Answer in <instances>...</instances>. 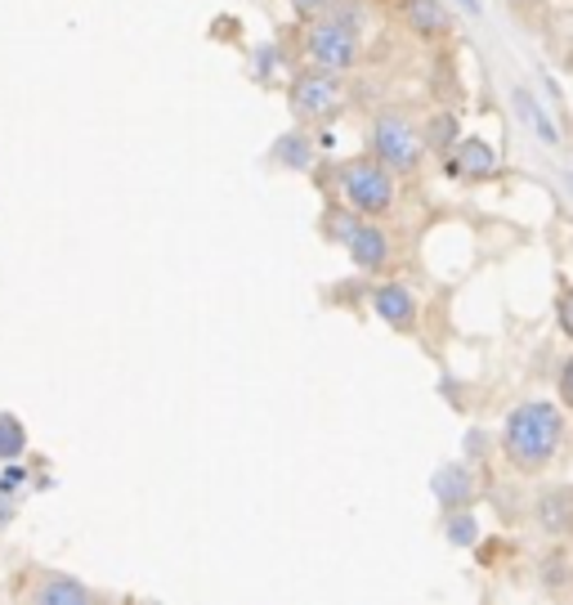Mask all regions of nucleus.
<instances>
[{
    "label": "nucleus",
    "instance_id": "obj_14",
    "mask_svg": "<svg viewBox=\"0 0 573 605\" xmlns=\"http://www.w3.org/2000/svg\"><path fill=\"white\" fill-rule=\"evenodd\" d=\"M515 104H519V113H524V121H529V126H534V130H538L542 139H556V126L547 121V113H542V108H538V104H534L529 95H524V90H515Z\"/></svg>",
    "mask_w": 573,
    "mask_h": 605
},
{
    "label": "nucleus",
    "instance_id": "obj_17",
    "mask_svg": "<svg viewBox=\"0 0 573 605\" xmlns=\"http://www.w3.org/2000/svg\"><path fill=\"white\" fill-rule=\"evenodd\" d=\"M354 229H359V224H354L346 211H331V216H327V234H331V238H350Z\"/></svg>",
    "mask_w": 573,
    "mask_h": 605
},
{
    "label": "nucleus",
    "instance_id": "obj_7",
    "mask_svg": "<svg viewBox=\"0 0 573 605\" xmlns=\"http://www.w3.org/2000/svg\"><path fill=\"white\" fill-rule=\"evenodd\" d=\"M493 166H498V158H493V149L484 144V139H466V144H457V162H453V171H466V175H493Z\"/></svg>",
    "mask_w": 573,
    "mask_h": 605
},
{
    "label": "nucleus",
    "instance_id": "obj_9",
    "mask_svg": "<svg viewBox=\"0 0 573 605\" xmlns=\"http://www.w3.org/2000/svg\"><path fill=\"white\" fill-rule=\"evenodd\" d=\"M350 252H354V260L363 265V269H376V265H386V238L376 234V229H354L350 234Z\"/></svg>",
    "mask_w": 573,
    "mask_h": 605
},
{
    "label": "nucleus",
    "instance_id": "obj_1",
    "mask_svg": "<svg viewBox=\"0 0 573 605\" xmlns=\"http://www.w3.org/2000/svg\"><path fill=\"white\" fill-rule=\"evenodd\" d=\"M560 435H564V422H560L556 404H542V399L519 404L511 412V422H506V453L515 457V467L538 472L560 449Z\"/></svg>",
    "mask_w": 573,
    "mask_h": 605
},
{
    "label": "nucleus",
    "instance_id": "obj_2",
    "mask_svg": "<svg viewBox=\"0 0 573 605\" xmlns=\"http://www.w3.org/2000/svg\"><path fill=\"white\" fill-rule=\"evenodd\" d=\"M341 189H346L354 211H386L395 198V184H390L386 166H376V162H350L341 171Z\"/></svg>",
    "mask_w": 573,
    "mask_h": 605
},
{
    "label": "nucleus",
    "instance_id": "obj_18",
    "mask_svg": "<svg viewBox=\"0 0 573 605\" xmlns=\"http://www.w3.org/2000/svg\"><path fill=\"white\" fill-rule=\"evenodd\" d=\"M292 5H296V14H305V19H318V14L331 5V0H292Z\"/></svg>",
    "mask_w": 573,
    "mask_h": 605
},
{
    "label": "nucleus",
    "instance_id": "obj_3",
    "mask_svg": "<svg viewBox=\"0 0 573 605\" xmlns=\"http://www.w3.org/2000/svg\"><path fill=\"white\" fill-rule=\"evenodd\" d=\"M376 158L390 171H412L421 162V139L412 135V126L399 113L376 117Z\"/></svg>",
    "mask_w": 573,
    "mask_h": 605
},
{
    "label": "nucleus",
    "instance_id": "obj_10",
    "mask_svg": "<svg viewBox=\"0 0 573 605\" xmlns=\"http://www.w3.org/2000/svg\"><path fill=\"white\" fill-rule=\"evenodd\" d=\"M435 498H440L444 507H461V502L470 498V472H461V467L440 472V476H435Z\"/></svg>",
    "mask_w": 573,
    "mask_h": 605
},
{
    "label": "nucleus",
    "instance_id": "obj_6",
    "mask_svg": "<svg viewBox=\"0 0 573 605\" xmlns=\"http://www.w3.org/2000/svg\"><path fill=\"white\" fill-rule=\"evenodd\" d=\"M569 511H573V493H569V489H551V493H542V502H538V521H542V530L564 534V530H569Z\"/></svg>",
    "mask_w": 573,
    "mask_h": 605
},
{
    "label": "nucleus",
    "instance_id": "obj_11",
    "mask_svg": "<svg viewBox=\"0 0 573 605\" xmlns=\"http://www.w3.org/2000/svg\"><path fill=\"white\" fill-rule=\"evenodd\" d=\"M408 19H412V27H417L421 36L448 27V19H444V10L435 5V0H408Z\"/></svg>",
    "mask_w": 573,
    "mask_h": 605
},
{
    "label": "nucleus",
    "instance_id": "obj_5",
    "mask_svg": "<svg viewBox=\"0 0 573 605\" xmlns=\"http://www.w3.org/2000/svg\"><path fill=\"white\" fill-rule=\"evenodd\" d=\"M337 100H341V85L331 81L327 72H309V77H301L292 85V108L301 117H327L331 108H337Z\"/></svg>",
    "mask_w": 573,
    "mask_h": 605
},
{
    "label": "nucleus",
    "instance_id": "obj_22",
    "mask_svg": "<svg viewBox=\"0 0 573 605\" xmlns=\"http://www.w3.org/2000/svg\"><path fill=\"white\" fill-rule=\"evenodd\" d=\"M0 521H5V502H0Z\"/></svg>",
    "mask_w": 573,
    "mask_h": 605
},
{
    "label": "nucleus",
    "instance_id": "obj_12",
    "mask_svg": "<svg viewBox=\"0 0 573 605\" xmlns=\"http://www.w3.org/2000/svg\"><path fill=\"white\" fill-rule=\"evenodd\" d=\"M36 601H45V605H81V601H90V592L81 583H72V579H55V583H45L36 592Z\"/></svg>",
    "mask_w": 573,
    "mask_h": 605
},
{
    "label": "nucleus",
    "instance_id": "obj_8",
    "mask_svg": "<svg viewBox=\"0 0 573 605\" xmlns=\"http://www.w3.org/2000/svg\"><path fill=\"white\" fill-rule=\"evenodd\" d=\"M376 310H381V318L386 323H395V328H412V296L404 292V288H381L376 292Z\"/></svg>",
    "mask_w": 573,
    "mask_h": 605
},
{
    "label": "nucleus",
    "instance_id": "obj_21",
    "mask_svg": "<svg viewBox=\"0 0 573 605\" xmlns=\"http://www.w3.org/2000/svg\"><path fill=\"white\" fill-rule=\"evenodd\" d=\"M461 5H466V10H480V0H461Z\"/></svg>",
    "mask_w": 573,
    "mask_h": 605
},
{
    "label": "nucleus",
    "instance_id": "obj_4",
    "mask_svg": "<svg viewBox=\"0 0 573 605\" xmlns=\"http://www.w3.org/2000/svg\"><path fill=\"white\" fill-rule=\"evenodd\" d=\"M305 50L323 63V68H350L354 55H359V40L350 27L341 23H318L309 36H305Z\"/></svg>",
    "mask_w": 573,
    "mask_h": 605
},
{
    "label": "nucleus",
    "instance_id": "obj_15",
    "mask_svg": "<svg viewBox=\"0 0 573 605\" xmlns=\"http://www.w3.org/2000/svg\"><path fill=\"white\" fill-rule=\"evenodd\" d=\"M278 162H286V166H309V144H305L301 135L278 139Z\"/></svg>",
    "mask_w": 573,
    "mask_h": 605
},
{
    "label": "nucleus",
    "instance_id": "obj_19",
    "mask_svg": "<svg viewBox=\"0 0 573 605\" xmlns=\"http://www.w3.org/2000/svg\"><path fill=\"white\" fill-rule=\"evenodd\" d=\"M430 139H435V144H448V139H453V121H448V117H440V126L430 130Z\"/></svg>",
    "mask_w": 573,
    "mask_h": 605
},
{
    "label": "nucleus",
    "instance_id": "obj_16",
    "mask_svg": "<svg viewBox=\"0 0 573 605\" xmlns=\"http://www.w3.org/2000/svg\"><path fill=\"white\" fill-rule=\"evenodd\" d=\"M448 538H453L457 547H470V543H475V521H470V516H461V511H457V516L448 521Z\"/></svg>",
    "mask_w": 573,
    "mask_h": 605
},
{
    "label": "nucleus",
    "instance_id": "obj_20",
    "mask_svg": "<svg viewBox=\"0 0 573 605\" xmlns=\"http://www.w3.org/2000/svg\"><path fill=\"white\" fill-rule=\"evenodd\" d=\"M23 476H27V472H19V467H10V472H5V489H19V485H23Z\"/></svg>",
    "mask_w": 573,
    "mask_h": 605
},
{
    "label": "nucleus",
    "instance_id": "obj_13",
    "mask_svg": "<svg viewBox=\"0 0 573 605\" xmlns=\"http://www.w3.org/2000/svg\"><path fill=\"white\" fill-rule=\"evenodd\" d=\"M23 444H27V435H23V427H19V417H0V457H19L23 453Z\"/></svg>",
    "mask_w": 573,
    "mask_h": 605
}]
</instances>
